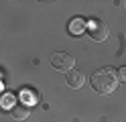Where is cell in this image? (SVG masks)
<instances>
[{"instance_id": "6da1fadb", "label": "cell", "mask_w": 126, "mask_h": 122, "mask_svg": "<svg viewBox=\"0 0 126 122\" xmlns=\"http://www.w3.org/2000/svg\"><path fill=\"white\" fill-rule=\"evenodd\" d=\"M118 86L116 71L112 67H102L92 73V87L100 94H112Z\"/></svg>"}, {"instance_id": "52a82bcc", "label": "cell", "mask_w": 126, "mask_h": 122, "mask_svg": "<svg viewBox=\"0 0 126 122\" xmlns=\"http://www.w3.org/2000/svg\"><path fill=\"white\" fill-rule=\"evenodd\" d=\"M116 77L120 79V81H126V67H120V69H118V73H116Z\"/></svg>"}, {"instance_id": "277c9868", "label": "cell", "mask_w": 126, "mask_h": 122, "mask_svg": "<svg viewBox=\"0 0 126 122\" xmlns=\"http://www.w3.org/2000/svg\"><path fill=\"white\" fill-rule=\"evenodd\" d=\"M65 81H67V86H69V87H73V89H79V87L85 84V75H83L81 71H77V69H71V71H67Z\"/></svg>"}, {"instance_id": "3957f363", "label": "cell", "mask_w": 126, "mask_h": 122, "mask_svg": "<svg viewBox=\"0 0 126 122\" xmlns=\"http://www.w3.org/2000/svg\"><path fill=\"white\" fill-rule=\"evenodd\" d=\"M88 31H90V37H92L94 41H106L108 35H110V27H108V22H106V20H102V18H94Z\"/></svg>"}, {"instance_id": "5b68a950", "label": "cell", "mask_w": 126, "mask_h": 122, "mask_svg": "<svg viewBox=\"0 0 126 122\" xmlns=\"http://www.w3.org/2000/svg\"><path fill=\"white\" fill-rule=\"evenodd\" d=\"M10 114H12V118H16V120H27L31 116V106L27 102H16L10 108Z\"/></svg>"}, {"instance_id": "ba28073f", "label": "cell", "mask_w": 126, "mask_h": 122, "mask_svg": "<svg viewBox=\"0 0 126 122\" xmlns=\"http://www.w3.org/2000/svg\"><path fill=\"white\" fill-rule=\"evenodd\" d=\"M0 94H2V84H0Z\"/></svg>"}, {"instance_id": "8992f818", "label": "cell", "mask_w": 126, "mask_h": 122, "mask_svg": "<svg viewBox=\"0 0 126 122\" xmlns=\"http://www.w3.org/2000/svg\"><path fill=\"white\" fill-rule=\"evenodd\" d=\"M85 29V22H83V18H73V22L69 24V31L73 33V35H79V33Z\"/></svg>"}, {"instance_id": "7a4b0ae2", "label": "cell", "mask_w": 126, "mask_h": 122, "mask_svg": "<svg viewBox=\"0 0 126 122\" xmlns=\"http://www.w3.org/2000/svg\"><path fill=\"white\" fill-rule=\"evenodd\" d=\"M73 63H75V59L69 53H65V51H57V53H53V57H51V65L55 69H59V71H71Z\"/></svg>"}]
</instances>
